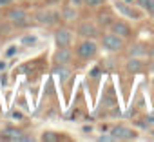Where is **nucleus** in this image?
Segmentation results:
<instances>
[{"instance_id":"1","label":"nucleus","mask_w":154,"mask_h":142,"mask_svg":"<svg viewBox=\"0 0 154 142\" xmlns=\"http://www.w3.org/2000/svg\"><path fill=\"white\" fill-rule=\"evenodd\" d=\"M96 51H98V46H96L93 40H85V42H82V44L78 46V56L84 58V60L93 58V56L96 55Z\"/></svg>"},{"instance_id":"2","label":"nucleus","mask_w":154,"mask_h":142,"mask_svg":"<svg viewBox=\"0 0 154 142\" xmlns=\"http://www.w3.org/2000/svg\"><path fill=\"white\" fill-rule=\"evenodd\" d=\"M102 44H103V47L105 49H109V51H120L122 47H123V40H122V37H118V35H105L103 38H102Z\"/></svg>"},{"instance_id":"3","label":"nucleus","mask_w":154,"mask_h":142,"mask_svg":"<svg viewBox=\"0 0 154 142\" xmlns=\"http://www.w3.org/2000/svg\"><path fill=\"white\" fill-rule=\"evenodd\" d=\"M112 138L114 140H131V138H136V133L125 126H116L112 129Z\"/></svg>"},{"instance_id":"4","label":"nucleus","mask_w":154,"mask_h":142,"mask_svg":"<svg viewBox=\"0 0 154 142\" xmlns=\"http://www.w3.org/2000/svg\"><path fill=\"white\" fill-rule=\"evenodd\" d=\"M6 17H8L13 24H17V26H22V24L27 22V13H26L24 9H9Z\"/></svg>"},{"instance_id":"5","label":"nucleus","mask_w":154,"mask_h":142,"mask_svg":"<svg viewBox=\"0 0 154 142\" xmlns=\"http://www.w3.org/2000/svg\"><path fill=\"white\" fill-rule=\"evenodd\" d=\"M114 8H116V11H118L120 15H123V17H129V18H140V13H136L132 8H129L127 2H120V0H116V2H114Z\"/></svg>"},{"instance_id":"6","label":"nucleus","mask_w":154,"mask_h":142,"mask_svg":"<svg viewBox=\"0 0 154 142\" xmlns=\"http://www.w3.org/2000/svg\"><path fill=\"white\" fill-rule=\"evenodd\" d=\"M111 29L114 31V35H118V37H122V38H127L129 35H131V27H129V24H125V22H122V20H118V22H112L111 24Z\"/></svg>"},{"instance_id":"7","label":"nucleus","mask_w":154,"mask_h":142,"mask_svg":"<svg viewBox=\"0 0 154 142\" xmlns=\"http://www.w3.org/2000/svg\"><path fill=\"white\" fill-rule=\"evenodd\" d=\"M54 40L58 44V47H69L71 46V33L69 29H58L54 35Z\"/></svg>"},{"instance_id":"8","label":"nucleus","mask_w":154,"mask_h":142,"mask_svg":"<svg viewBox=\"0 0 154 142\" xmlns=\"http://www.w3.org/2000/svg\"><path fill=\"white\" fill-rule=\"evenodd\" d=\"M0 138H8V140H29V138L24 137L22 131H18V129H6L2 135H0Z\"/></svg>"},{"instance_id":"9","label":"nucleus","mask_w":154,"mask_h":142,"mask_svg":"<svg viewBox=\"0 0 154 142\" xmlns=\"http://www.w3.org/2000/svg\"><path fill=\"white\" fill-rule=\"evenodd\" d=\"M35 18H36V22H40V24H54V22H56V15H53V13H49V11H38Z\"/></svg>"},{"instance_id":"10","label":"nucleus","mask_w":154,"mask_h":142,"mask_svg":"<svg viewBox=\"0 0 154 142\" xmlns=\"http://www.w3.org/2000/svg\"><path fill=\"white\" fill-rule=\"evenodd\" d=\"M71 51H69V47H60L58 51H56V55H54V60L58 62V64H67L69 60H71Z\"/></svg>"},{"instance_id":"11","label":"nucleus","mask_w":154,"mask_h":142,"mask_svg":"<svg viewBox=\"0 0 154 142\" xmlns=\"http://www.w3.org/2000/svg\"><path fill=\"white\" fill-rule=\"evenodd\" d=\"M78 31H80V35H84V37H96V35H98L96 27H94L93 24H89V22L82 24V26L78 27Z\"/></svg>"},{"instance_id":"12","label":"nucleus","mask_w":154,"mask_h":142,"mask_svg":"<svg viewBox=\"0 0 154 142\" xmlns=\"http://www.w3.org/2000/svg\"><path fill=\"white\" fill-rule=\"evenodd\" d=\"M54 75H56L62 82H65V80L69 79V75H71V71H69L67 67H63V64H60L58 67H54Z\"/></svg>"},{"instance_id":"13","label":"nucleus","mask_w":154,"mask_h":142,"mask_svg":"<svg viewBox=\"0 0 154 142\" xmlns=\"http://www.w3.org/2000/svg\"><path fill=\"white\" fill-rule=\"evenodd\" d=\"M141 67H143V64H141V60H138V58H131V60L127 62V71H129V73H138Z\"/></svg>"},{"instance_id":"14","label":"nucleus","mask_w":154,"mask_h":142,"mask_svg":"<svg viewBox=\"0 0 154 142\" xmlns=\"http://www.w3.org/2000/svg\"><path fill=\"white\" fill-rule=\"evenodd\" d=\"M138 4H140L143 9H147V11L154 17V0H138Z\"/></svg>"},{"instance_id":"15","label":"nucleus","mask_w":154,"mask_h":142,"mask_svg":"<svg viewBox=\"0 0 154 142\" xmlns=\"http://www.w3.org/2000/svg\"><path fill=\"white\" fill-rule=\"evenodd\" d=\"M76 17V11H74V6L72 8H65L63 9V18H67V20H71V18H74Z\"/></svg>"},{"instance_id":"16","label":"nucleus","mask_w":154,"mask_h":142,"mask_svg":"<svg viewBox=\"0 0 154 142\" xmlns=\"http://www.w3.org/2000/svg\"><path fill=\"white\" fill-rule=\"evenodd\" d=\"M42 140H45V142H56V140H58V135H54V133L47 131V133H44V135H42Z\"/></svg>"},{"instance_id":"17","label":"nucleus","mask_w":154,"mask_h":142,"mask_svg":"<svg viewBox=\"0 0 154 142\" xmlns=\"http://www.w3.org/2000/svg\"><path fill=\"white\" fill-rule=\"evenodd\" d=\"M35 42H36L35 37H24V38H22V44H26V46H33Z\"/></svg>"},{"instance_id":"18","label":"nucleus","mask_w":154,"mask_h":142,"mask_svg":"<svg viewBox=\"0 0 154 142\" xmlns=\"http://www.w3.org/2000/svg\"><path fill=\"white\" fill-rule=\"evenodd\" d=\"M105 0H85V4L87 6H91V8H96V6H100V4H103Z\"/></svg>"},{"instance_id":"19","label":"nucleus","mask_w":154,"mask_h":142,"mask_svg":"<svg viewBox=\"0 0 154 142\" xmlns=\"http://www.w3.org/2000/svg\"><path fill=\"white\" fill-rule=\"evenodd\" d=\"M13 2H15V0H0V6L4 8V6H9V4H13Z\"/></svg>"},{"instance_id":"20","label":"nucleus","mask_w":154,"mask_h":142,"mask_svg":"<svg viewBox=\"0 0 154 142\" xmlns=\"http://www.w3.org/2000/svg\"><path fill=\"white\" fill-rule=\"evenodd\" d=\"M13 118H17V120H22V113H17V111H15V113H13Z\"/></svg>"},{"instance_id":"21","label":"nucleus","mask_w":154,"mask_h":142,"mask_svg":"<svg viewBox=\"0 0 154 142\" xmlns=\"http://www.w3.org/2000/svg\"><path fill=\"white\" fill-rule=\"evenodd\" d=\"M98 73H100V69H98V67H94V69H93V73H91V75H93V77H98Z\"/></svg>"},{"instance_id":"22","label":"nucleus","mask_w":154,"mask_h":142,"mask_svg":"<svg viewBox=\"0 0 154 142\" xmlns=\"http://www.w3.org/2000/svg\"><path fill=\"white\" fill-rule=\"evenodd\" d=\"M71 4H72V6H80L82 0H71Z\"/></svg>"},{"instance_id":"23","label":"nucleus","mask_w":154,"mask_h":142,"mask_svg":"<svg viewBox=\"0 0 154 142\" xmlns=\"http://www.w3.org/2000/svg\"><path fill=\"white\" fill-rule=\"evenodd\" d=\"M147 122L149 124H154V117H147Z\"/></svg>"},{"instance_id":"24","label":"nucleus","mask_w":154,"mask_h":142,"mask_svg":"<svg viewBox=\"0 0 154 142\" xmlns=\"http://www.w3.org/2000/svg\"><path fill=\"white\" fill-rule=\"evenodd\" d=\"M125 2H127V4H132V2H136V0H125Z\"/></svg>"},{"instance_id":"25","label":"nucleus","mask_w":154,"mask_h":142,"mask_svg":"<svg viewBox=\"0 0 154 142\" xmlns=\"http://www.w3.org/2000/svg\"><path fill=\"white\" fill-rule=\"evenodd\" d=\"M150 67H152V71H154V62H152V66H150Z\"/></svg>"},{"instance_id":"26","label":"nucleus","mask_w":154,"mask_h":142,"mask_svg":"<svg viewBox=\"0 0 154 142\" xmlns=\"http://www.w3.org/2000/svg\"><path fill=\"white\" fill-rule=\"evenodd\" d=\"M152 135H154V129H152Z\"/></svg>"}]
</instances>
